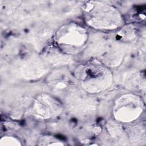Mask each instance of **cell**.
<instances>
[{
  "instance_id": "1",
  "label": "cell",
  "mask_w": 146,
  "mask_h": 146,
  "mask_svg": "<svg viewBox=\"0 0 146 146\" xmlns=\"http://www.w3.org/2000/svg\"><path fill=\"white\" fill-rule=\"evenodd\" d=\"M141 104L140 101L132 96H127L119 100L116 105L115 115L122 121H130L140 115Z\"/></svg>"
},
{
  "instance_id": "3",
  "label": "cell",
  "mask_w": 146,
  "mask_h": 146,
  "mask_svg": "<svg viewBox=\"0 0 146 146\" xmlns=\"http://www.w3.org/2000/svg\"><path fill=\"white\" fill-rule=\"evenodd\" d=\"M85 38L84 31L77 26L67 27L60 35V42L70 46L82 45Z\"/></svg>"
},
{
  "instance_id": "2",
  "label": "cell",
  "mask_w": 146,
  "mask_h": 146,
  "mask_svg": "<svg viewBox=\"0 0 146 146\" xmlns=\"http://www.w3.org/2000/svg\"><path fill=\"white\" fill-rule=\"evenodd\" d=\"M82 78L84 79V82L87 83V86L92 87V89L101 90L105 86L107 82L105 80H107L109 77H105V72L103 70H99V68H96L94 66L85 68L83 71Z\"/></svg>"
}]
</instances>
